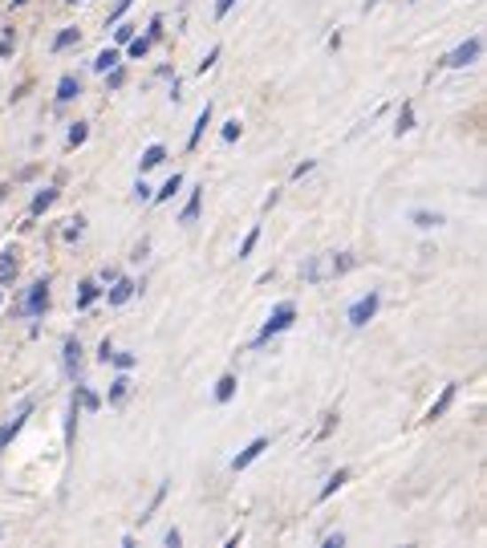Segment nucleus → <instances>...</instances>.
<instances>
[{
  "instance_id": "nucleus-1",
  "label": "nucleus",
  "mask_w": 487,
  "mask_h": 548,
  "mask_svg": "<svg viewBox=\"0 0 487 548\" xmlns=\"http://www.w3.org/2000/svg\"><path fill=\"white\" fill-rule=\"evenodd\" d=\"M357 269V256L354 252H321V256H313L301 269V277L309 280V285H329V280L345 277V272H354Z\"/></svg>"
},
{
  "instance_id": "nucleus-2",
  "label": "nucleus",
  "mask_w": 487,
  "mask_h": 548,
  "mask_svg": "<svg viewBox=\"0 0 487 548\" xmlns=\"http://www.w3.org/2000/svg\"><path fill=\"white\" fill-rule=\"evenodd\" d=\"M293 321H296V305H293V301L277 305V309H272V317L264 321V329H260V333H256V346H268V341H272V337H277V333H285V329L293 325Z\"/></svg>"
},
{
  "instance_id": "nucleus-3",
  "label": "nucleus",
  "mask_w": 487,
  "mask_h": 548,
  "mask_svg": "<svg viewBox=\"0 0 487 548\" xmlns=\"http://www.w3.org/2000/svg\"><path fill=\"white\" fill-rule=\"evenodd\" d=\"M479 53H483V37H467L463 45L451 49V53L439 61V66H443V69H467L471 61H479Z\"/></svg>"
},
{
  "instance_id": "nucleus-4",
  "label": "nucleus",
  "mask_w": 487,
  "mask_h": 548,
  "mask_svg": "<svg viewBox=\"0 0 487 548\" xmlns=\"http://www.w3.org/2000/svg\"><path fill=\"white\" fill-rule=\"evenodd\" d=\"M378 309H382V297H378V293L370 289L365 297H357L354 305H350V317H345V321H350L354 329H365L373 317H378Z\"/></svg>"
},
{
  "instance_id": "nucleus-5",
  "label": "nucleus",
  "mask_w": 487,
  "mask_h": 548,
  "mask_svg": "<svg viewBox=\"0 0 487 548\" xmlns=\"http://www.w3.org/2000/svg\"><path fill=\"white\" fill-rule=\"evenodd\" d=\"M45 309H49V280H37V285H29L25 301H20V317H41Z\"/></svg>"
},
{
  "instance_id": "nucleus-6",
  "label": "nucleus",
  "mask_w": 487,
  "mask_h": 548,
  "mask_svg": "<svg viewBox=\"0 0 487 548\" xmlns=\"http://www.w3.org/2000/svg\"><path fill=\"white\" fill-rule=\"evenodd\" d=\"M29 414H33V398H25V403H20V411L12 414V419H9L4 427H0V455L9 451V442L20 434V427H25V419H29Z\"/></svg>"
},
{
  "instance_id": "nucleus-7",
  "label": "nucleus",
  "mask_w": 487,
  "mask_h": 548,
  "mask_svg": "<svg viewBox=\"0 0 487 548\" xmlns=\"http://www.w3.org/2000/svg\"><path fill=\"white\" fill-rule=\"evenodd\" d=\"M268 442H272V439H268V434H260V439H252L248 447H244V451H240L236 459H232V472H244V467H252V463H256L260 455L268 451Z\"/></svg>"
},
{
  "instance_id": "nucleus-8",
  "label": "nucleus",
  "mask_w": 487,
  "mask_h": 548,
  "mask_svg": "<svg viewBox=\"0 0 487 548\" xmlns=\"http://www.w3.org/2000/svg\"><path fill=\"white\" fill-rule=\"evenodd\" d=\"M61 365H66V374L77 382V374H82V341H77V337H66V346H61Z\"/></svg>"
},
{
  "instance_id": "nucleus-9",
  "label": "nucleus",
  "mask_w": 487,
  "mask_h": 548,
  "mask_svg": "<svg viewBox=\"0 0 487 548\" xmlns=\"http://www.w3.org/2000/svg\"><path fill=\"white\" fill-rule=\"evenodd\" d=\"M17 272H20V252L17 248H4V252H0V285L17 280Z\"/></svg>"
},
{
  "instance_id": "nucleus-10",
  "label": "nucleus",
  "mask_w": 487,
  "mask_h": 548,
  "mask_svg": "<svg viewBox=\"0 0 487 548\" xmlns=\"http://www.w3.org/2000/svg\"><path fill=\"white\" fill-rule=\"evenodd\" d=\"M350 480H354V472H350V467H342V472H334V475H329V480H325V488L317 491V504H325V500H329V496H334V491H342V488H345V483H350Z\"/></svg>"
},
{
  "instance_id": "nucleus-11",
  "label": "nucleus",
  "mask_w": 487,
  "mask_h": 548,
  "mask_svg": "<svg viewBox=\"0 0 487 548\" xmlns=\"http://www.w3.org/2000/svg\"><path fill=\"white\" fill-rule=\"evenodd\" d=\"M53 203H58V187H45V192H37V195H33V203H29V220L45 215Z\"/></svg>"
},
{
  "instance_id": "nucleus-12",
  "label": "nucleus",
  "mask_w": 487,
  "mask_h": 548,
  "mask_svg": "<svg viewBox=\"0 0 487 548\" xmlns=\"http://www.w3.org/2000/svg\"><path fill=\"white\" fill-rule=\"evenodd\" d=\"M162 159H167V146H162V143H151V146H146V151H143V159H138V171H154V167H162Z\"/></svg>"
},
{
  "instance_id": "nucleus-13",
  "label": "nucleus",
  "mask_w": 487,
  "mask_h": 548,
  "mask_svg": "<svg viewBox=\"0 0 487 548\" xmlns=\"http://www.w3.org/2000/svg\"><path fill=\"white\" fill-rule=\"evenodd\" d=\"M200 212H203V187H195V192L187 195V207L179 212V223H195L200 220Z\"/></svg>"
},
{
  "instance_id": "nucleus-14",
  "label": "nucleus",
  "mask_w": 487,
  "mask_h": 548,
  "mask_svg": "<svg viewBox=\"0 0 487 548\" xmlns=\"http://www.w3.org/2000/svg\"><path fill=\"white\" fill-rule=\"evenodd\" d=\"M455 390H459V386H455V382H451V386H443V395H439V403H435V406H430V411H427V423H435V419H443V414H447V406H451V403H455Z\"/></svg>"
},
{
  "instance_id": "nucleus-15",
  "label": "nucleus",
  "mask_w": 487,
  "mask_h": 548,
  "mask_svg": "<svg viewBox=\"0 0 487 548\" xmlns=\"http://www.w3.org/2000/svg\"><path fill=\"white\" fill-rule=\"evenodd\" d=\"M77 94H82V82H77L74 74H61V82H58V102L66 106V102H74Z\"/></svg>"
},
{
  "instance_id": "nucleus-16",
  "label": "nucleus",
  "mask_w": 487,
  "mask_h": 548,
  "mask_svg": "<svg viewBox=\"0 0 487 548\" xmlns=\"http://www.w3.org/2000/svg\"><path fill=\"white\" fill-rule=\"evenodd\" d=\"M134 289H138V285H134V280H126V277H118L114 280V289H110V305H126V301L134 297Z\"/></svg>"
},
{
  "instance_id": "nucleus-17",
  "label": "nucleus",
  "mask_w": 487,
  "mask_h": 548,
  "mask_svg": "<svg viewBox=\"0 0 487 548\" xmlns=\"http://www.w3.org/2000/svg\"><path fill=\"white\" fill-rule=\"evenodd\" d=\"M208 122H211V102L200 110V118H195V126H192V138H187V151H195L200 146V138H203V130H208Z\"/></svg>"
},
{
  "instance_id": "nucleus-18",
  "label": "nucleus",
  "mask_w": 487,
  "mask_h": 548,
  "mask_svg": "<svg viewBox=\"0 0 487 548\" xmlns=\"http://www.w3.org/2000/svg\"><path fill=\"white\" fill-rule=\"evenodd\" d=\"M236 374H224L220 382H216V403H232V398H236Z\"/></svg>"
},
{
  "instance_id": "nucleus-19",
  "label": "nucleus",
  "mask_w": 487,
  "mask_h": 548,
  "mask_svg": "<svg viewBox=\"0 0 487 548\" xmlns=\"http://www.w3.org/2000/svg\"><path fill=\"white\" fill-rule=\"evenodd\" d=\"M98 293H102V289H98V280H86V285H82V293H77V313H86V309L98 301Z\"/></svg>"
},
{
  "instance_id": "nucleus-20",
  "label": "nucleus",
  "mask_w": 487,
  "mask_h": 548,
  "mask_svg": "<svg viewBox=\"0 0 487 548\" xmlns=\"http://www.w3.org/2000/svg\"><path fill=\"white\" fill-rule=\"evenodd\" d=\"M74 403L82 406V411H98V406H102V398H98L90 386H77V390H74Z\"/></svg>"
},
{
  "instance_id": "nucleus-21",
  "label": "nucleus",
  "mask_w": 487,
  "mask_h": 548,
  "mask_svg": "<svg viewBox=\"0 0 487 548\" xmlns=\"http://www.w3.org/2000/svg\"><path fill=\"white\" fill-rule=\"evenodd\" d=\"M179 187H183V175H179V171H175V175H171V179H167V183H162V187H159V192H154V195H151V200H154V203H167V200H171V195H175V192H179Z\"/></svg>"
},
{
  "instance_id": "nucleus-22",
  "label": "nucleus",
  "mask_w": 487,
  "mask_h": 548,
  "mask_svg": "<svg viewBox=\"0 0 487 548\" xmlns=\"http://www.w3.org/2000/svg\"><path fill=\"white\" fill-rule=\"evenodd\" d=\"M411 223H414V228H422V231H430V228H439V223H443V215L439 212H422V207H419V212H411Z\"/></svg>"
},
{
  "instance_id": "nucleus-23",
  "label": "nucleus",
  "mask_w": 487,
  "mask_h": 548,
  "mask_svg": "<svg viewBox=\"0 0 487 548\" xmlns=\"http://www.w3.org/2000/svg\"><path fill=\"white\" fill-rule=\"evenodd\" d=\"M406 130H414V102H402V114H398V126H394V135H406Z\"/></svg>"
},
{
  "instance_id": "nucleus-24",
  "label": "nucleus",
  "mask_w": 487,
  "mask_h": 548,
  "mask_svg": "<svg viewBox=\"0 0 487 548\" xmlns=\"http://www.w3.org/2000/svg\"><path fill=\"white\" fill-rule=\"evenodd\" d=\"M118 61H122V53H118V49H102V53L94 58V69H98V74H106V69H114Z\"/></svg>"
},
{
  "instance_id": "nucleus-25",
  "label": "nucleus",
  "mask_w": 487,
  "mask_h": 548,
  "mask_svg": "<svg viewBox=\"0 0 487 548\" xmlns=\"http://www.w3.org/2000/svg\"><path fill=\"white\" fill-rule=\"evenodd\" d=\"M126 395H130V378H126V374H118L114 378V382H110V403H126Z\"/></svg>"
},
{
  "instance_id": "nucleus-26",
  "label": "nucleus",
  "mask_w": 487,
  "mask_h": 548,
  "mask_svg": "<svg viewBox=\"0 0 487 548\" xmlns=\"http://www.w3.org/2000/svg\"><path fill=\"white\" fill-rule=\"evenodd\" d=\"M77 41H82V33L74 29V25H69V29H61L58 37H53V53H61V49H69V45H77Z\"/></svg>"
},
{
  "instance_id": "nucleus-27",
  "label": "nucleus",
  "mask_w": 487,
  "mask_h": 548,
  "mask_svg": "<svg viewBox=\"0 0 487 548\" xmlns=\"http://www.w3.org/2000/svg\"><path fill=\"white\" fill-rule=\"evenodd\" d=\"M126 45H130V49H126L130 58H146V53H151V45H154V41H151V37H130V41H126Z\"/></svg>"
},
{
  "instance_id": "nucleus-28",
  "label": "nucleus",
  "mask_w": 487,
  "mask_h": 548,
  "mask_svg": "<svg viewBox=\"0 0 487 548\" xmlns=\"http://www.w3.org/2000/svg\"><path fill=\"white\" fill-rule=\"evenodd\" d=\"M86 138H90V122H74V126H69V138H66L69 146H82Z\"/></svg>"
},
{
  "instance_id": "nucleus-29",
  "label": "nucleus",
  "mask_w": 487,
  "mask_h": 548,
  "mask_svg": "<svg viewBox=\"0 0 487 548\" xmlns=\"http://www.w3.org/2000/svg\"><path fill=\"white\" fill-rule=\"evenodd\" d=\"M256 244H260V223L248 231V236H244V244H240V260H248L252 252H256Z\"/></svg>"
},
{
  "instance_id": "nucleus-30",
  "label": "nucleus",
  "mask_w": 487,
  "mask_h": 548,
  "mask_svg": "<svg viewBox=\"0 0 487 548\" xmlns=\"http://www.w3.org/2000/svg\"><path fill=\"white\" fill-rule=\"evenodd\" d=\"M162 500H167V483H159V488H154L151 504H146V508H143V520H151L154 512H159V504H162Z\"/></svg>"
},
{
  "instance_id": "nucleus-31",
  "label": "nucleus",
  "mask_w": 487,
  "mask_h": 548,
  "mask_svg": "<svg viewBox=\"0 0 487 548\" xmlns=\"http://www.w3.org/2000/svg\"><path fill=\"white\" fill-rule=\"evenodd\" d=\"M12 49H17V33H12V29H0V58H9Z\"/></svg>"
},
{
  "instance_id": "nucleus-32",
  "label": "nucleus",
  "mask_w": 487,
  "mask_h": 548,
  "mask_svg": "<svg viewBox=\"0 0 487 548\" xmlns=\"http://www.w3.org/2000/svg\"><path fill=\"white\" fill-rule=\"evenodd\" d=\"M122 82H126V69H122V66L106 69V86H110V90H118V86H122Z\"/></svg>"
},
{
  "instance_id": "nucleus-33",
  "label": "nucleus",
  "mask_w": 487,
  "mask_h": 548,
  "mask_svg": "<svg viewBox=\"0 0 487 548\" xmlns=\"http://www.w3.org/2000/svg\"><path fill=\"white\" fill-rule=\"evenodd\" d=\"M130 4H134V0H118L114 9H110V17H106V25H118V20L126 17V9H130Z\"/></svg>"
},
{
  "instance_id": "nucleus-34",
  "label": "nucleus",
  "mask_w": 487,
  "mask_h": 548,
  "mask_svg": "<svg viewBox=\"0 0 487 548\" xmlns=\"http://www.w3.org/2000/svg\"><path fill=\"white\" fill-rule=\"evenodd\" d=\"M334 427H337V411H329V414H325V423H321V431H317L313 439H329V434H334Z\"/></svg>"
},
{
  "instance_id": "nucleus-35",
  "label": "nucleus",
  "mask_w": 487,
  "mask_h": 548,
  "mask_svg": "<svg viewBox=\"0 0 487 548\" xmlns=\"http://www.w3.org/2000/svg\"><path fill=\"white\" fill-rule=\"evenodd\" d=\"M220 138H224V143H236V138H240V118H232V122H224Z\"/></svg>"
},
{
  "instance_id": "nucleus-36",
  "label": "nucleus",
  "mask_w": 487,
  "mask_h": 548,
  "mask_svg": "<svg viewBox=\"0 0 487 548\" xmlns=\"http://www.w3.org/2000/svg\"><path fill=\"white\" fill-rule=\"evenodd\" d=\"M82 231H86V220L77 215V220H69V228H66V240H82Z\"/></svg>"
},
{
  "instance_id": "nucleus-37",
  "label": "nucleus",
  "mask_w": 487,
  "mask_h": 548,
  "mask_svg": "<svg viewBox=\"0 0 487 548\" xmlns=\"http://www.w3.org/2000/svg\"><path fill=\"white\" fill-rule=\"evenodd\" d=\"M110 362H114L118 370H134V365H138V357H134V354H110Z\"/></svg>"
},
{
  "instance_id": "nucleus-38",
  "label": "nucleus",
  "mask_w": 487,
  "mask_h": 548,
  "mask_svg": "<svg viewBox=\"0 0 487 548\" xmlns=\"http://www.w3.org/2000/svg\"><path fill=\"white\" fill-rule=\"evenodd\" d=\"M220 53H224V49H220V45H211V49H208V58H203V61H200V74H208V69H211V66H216V61H220Z\"/></svg>"
},
{
  "instance_id": "nucleus-39",
  "label": "nucleus",
  "mask_w": 487,
  "mask_h": 548,
  "mask_svg": "<svg viewBox=\"0 0 487 548\" xmlns=\"http://www.w3.org/2000/svg\"><path fill=\"white\" fill-rule=\"evenodd\" d=\"M321 544H325V548H342V544H345V532H325Z\"/></svg>"
},
{
  "instance_id": "nucleus-40",
  "label": "nucleus",
  "mask_w": 487,
  "mask_h": 548,
  "mask_svg": "<svg viewBox=\"0 0 487 548\" xmlns=\"http://www.w3.org/2000/svg\"><path fill=\"white\" fill-rule=\"evenodd\" d=\"M151 195H154V192H151V187H146L143 179L134 183V200H138V203H146V200H151Z\"/></svg>"
},
{
  "instance_id": "nucleus-41",
  "label": "nucleus",
  "mask_w": 487,
  "mask_h": 548,
  "mask_svg": "<svg viewBox=\"0 0 487 548\" xmlns=\"http://www.w3.org/2000/svg\"><path fill=\"white\" fill-rule=\"evenodd\" d=\"M232 9H236V0H216V20H224Z\"/></svg>"
},
{
  "instance_id": "nucleus-42",
  "label": "nucleus",
  "mask_w": 487,
  "mask_h": 548,
  "mask_svg": "<svg viewBox=\"0 0 487 548\" xmlns=\"http://www.w3.org/2000/svg\"><path fill=\"white\" fill-rule=\"evenodd\" d=\"M146 37H151V41L162 37V17H151V25H146Z\"/></svg>"
},
{
  "instance_id": "nucleus-43",
  "label": "nucleus",
  "mask_w": 487,
  "mask_h": 548,
  "mask_svg": "<svg viewBox=\"0 0 487 548\" xmlns=\"http://www.w3.org/2000/svg\"><path fill=\"white\" fill-rule=\"evenodd\" d=\"M313 167H317L313 159H305V163H296V167H293V179H305V175L313 171Z\"/></svg>"
},
{
  "instance_id": "nucleus-44",
  "label": "nucleus",
  "mask_w": 487,
  "mask_h": 548,
  "mask_svg": "<svg viewBox=\"0 0 487 548\" xmlns=\"http://www.w3.org/2000/svg\"><path fill=\"white\" fill-rule=\"evenodd\" d=\"M110 354H114V341H110V337H106L102 346H98V362H110Z\"/></svg>"
},
{
  "instance_id": "nucleus-45",
  "label": "nucleus",
  "mask_w": 487,
  "mask_h": 548,
  "mask_svg": "<svg viewBox=\"0 0 487 548\" xmlns=\"http://www.w3.org/2000/svg\"><path fill=\"white\" fill-rule=\"evenodd\" d=\"M162 540H167V548H179V544H183V532H179V528H171Z\"/></svg>"
},
{
  "instance_id": "nucleus-46",
  "label": "nucleus",
  "mask_w": 487,
  "mask_h": 548,
  "mask_svg": "<svg viewBox=\"0 0 487 548\" xmlns=\"http://www.w3.org/2000/svg\"><path fill=\"white\" fill-rule=\"evenodd\" d=\"M114 37H118V45H126V41H130V37H134V29H130V25H122V29H118V33H114Z\"/></svg>"
},
{
  "instance_id": "nucleus-47",
  "label": "nucleus",
  "mask_w": 487,
  "mask_h": 548,
  "mask_svg": "<svg viewBox=\"0 0 487 548\" xmlns=\"http://www.w3.org/2000/svg\"><path fill=\"white\" fill-rule=\"evenodd\" d=\"M20 4H29V0H12V9H20Z\"/></svg>"
},
{
  "instance_id": "nucleus-48",
  "label": "nucleus",
  "mask_w": 487,
  "mask_h": 548,
  "mask_svg": "<svg viewBox=\"0 0 487 548\" xmlns=\"http://www.w3.org/2000/svg\"><path fill=\"white\" fill-rule=\"evenodd\" d=\"M66 4H77V0H66Z\"/></svg>"
},
{
  "instance_id": "nucleus-49",
  "label": "nucleus",
  "mask_w": 487,
  "mask_h": 548,
  "mask_svg": "<svg viewBox=\"0 0 487 548\" xmlns=\"http://www.w3.org/2000/svg\"><path fill=\"white\" fill-rule=\"evenodd\" d=\"M0 301H4V297H0Z\"/></svg>"
}]
</instances>
